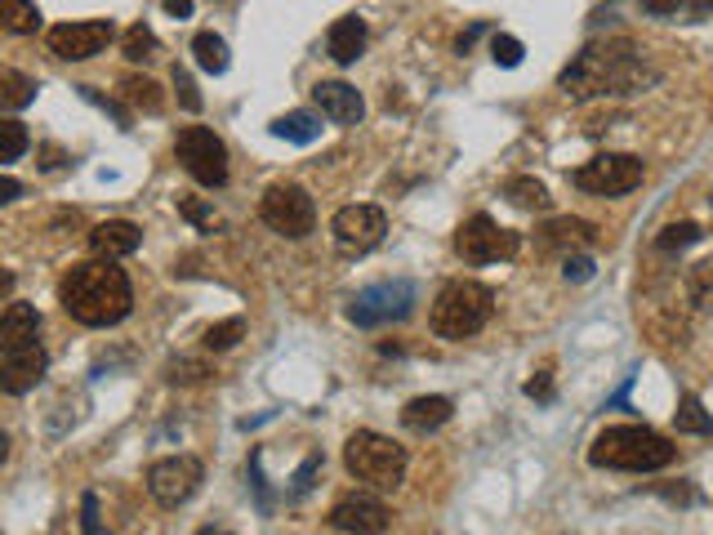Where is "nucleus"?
<instances>
[{"label":"nucleus","instance_id":"a211bd4d","mask_svg":"<svg viewBox=\"0 0 713 535\" xmlns=\"http://www.w3.org/2000/svg\"><path fill=\"white\" fill-rule=\"evenodd\" d=\"M325 50H330V59H334L339 68L356 63V59H362V50H366V23L356 19V14H343V19L330 28Z\"/></svg>","mask_w":713,"mask_h":535},{"label":"nucleus","instance_id":"1a4fd4ad","mask_svg":"<svg viewBox=\"0 0 713 535\" xmlns=\"http://www.w3.org/2000/svg\"><path fill=\"white\" fill-rule=\"evenodd\" d=\"M518 250H522V236L513 228H500L491 214H473L455 232V254L464 263H500V259H513Z\"/></svg>","mask_w":713,"mask_h":535},{"label":"nucleus","instance_id":"f8f14e48","mask_svg":"<svg viewBox=\"0 0 713 535\" xmlns=\"http://www.w3.org/2000/svg\"><path fill=\"white\" fill-rule=\"evenodd\" d=\"M330 232H334V245L343 254H371L389 232V214L380 205H343L334 214Z\"/></svg>","mask_w":713,"mask_h":535},{"label":"nucleus","instance_id":"393cba45","mask_svg":"<svg viewBox=\"0 0 713 535\" xmlns=\"http://www.w3.org/2000/svg\"><path fill=\"white\" fill-rule=\"evenodd\" d=\"M192 54H197V63H201L210 77H223V72H228V46H223V37H214V32H197Z\"/></svg>","mask_w":713,"mask_h":535},{"label":"nucleus","instance_id":"412c9836","mask_svg":"<svg viewBox=\"0 0 713 535\" xmlns=\"http://www.w3.org/2000/svg\"><path fill=\"white\" fill-rule=\"evenodd\" d=\"M451 415H455L451 397H415V402H406V411H402V424H406L411 433H438V428H442Z\"/></svg>","mask_w":713,"mask_h":535},{"label":"nucleus","instance_id":"f257e3e1","mask_svg":"<svg viewBox=\"0 0 713 535\" xmlns=\"http://www.w3.org/2000/svg\"><path fill=\"white\" fill-rule=\"evenodd\" d=\"M660 81V72L646 63V50H637L633 41L615 37V41H589L558 77L566 99H624V94H642Z\"/></svg>","mask_w":713,"mask_h":535},{"label":"nucleus","instance_id":"0eeeda50","mask_svg":"<svg viewBox=\"0 0 713 535\" xmlns=\"http://www.w3.org/2000/svg\"><path fill=\"white\" fill-rule=\"evenodd\" d=\"M174 157L201 188H223L228 183V148L214 130L205 125H183L174 139Z\"/></svg>","mask_w":713,"mask_h":535},{"label":"nucleus","instance_id":"c03bdc74","mask_svg":"<svg viewBox=\"0 0 713 535\" xmlns=\"http://www.w3.org/2000/svg\"><path fill=\"white\" fill-rule=\"evenodd\" d=\"M161 10L170 19H192V0H161Z\"/></svg>","mask_w":713,"mask_h":535},{"label":"nucleus","instance_id":"423d86ee","mask_svg":"<svg viewBox=\"0 0 713 535\" xmlns=\"http://www.w3.org/2000/svg\"><path fill=\"white\" fill-rule=\"evenodd\" d=\"M415 313V282H380V286H366L348 304V322L362 326V331H375V326H389V322H406Z\"/></svg>","mask_w":713,"mask_h":535},{"label":"nucleus","instance_id":"58836bf2","mask_svg":"<svg viewBox=\"0 0 713 535\" xmlns=\"http://www.w3.org/2000/svg\"><path fill=\"white\" fill-rule=\"evenodd\" d=\"M562 277L566 282H589L593 277V259L589 254H566L562 259Z\"/></svg>","mask_w":713,"mask_h":535},{"label":"nucleus","instance_id":"ea45409f","mask_svg":"<svg viewBox=\"0 0 713 535\" xmlns=\"http://www.w3.org/2000/svg\"><path fill=\"white\" fill-rule=\"evenodd\" d=\"M81 526H86L90 535L103 531V522H99V495H94V491H86V499H81Z\"/></svg>","mask_w":713,"mask_h":535},{"label":"nucleus","instance_id":"dca6fc26","mask_svg":"<svg viewBox=\"0 0 713 535\" xmlns=\"http://www.w3.org/2000/svg\"><path fill=\"white\" fill-rule=\"evenodd\" d=\"M312 103L321 108V117H330L334 125H356L366 117V103L348 81H317L312 85Z\"/></svg>","mask_w":713,"mask_h":535},{"label":"nucleus","instance_id":"f03ea898","mask_svg":"<svg viewBox=\"0 0 713 535\" xmlns=\"http://www.w3.org/2000/svg\"><path fill=\"white\" fill-rule=\"evenodd\" d=\"M59 304L72 322L81 326H117L130 317L134 309V291H130V277L125 268H117V259H90V263H77L72 273L59 282Z\"/></svg>","mask_w":713,"mask_h":535},{"label":"nucleus","instance_id":"c9c22d12","mask_svg":"<svg viewBox=\"0 0 713 535\" xmlns=\"http://www.w3.org/2000/svg\"><path fill=\"white\" fill-rule=\"evenodd\" d=\"M205 375H210V366H205V362H188V357H179V362L165 366V380H170V384H201Z\"/></svg>","mask_w":713,"mask_h":535},{"label":"nucleus","instance_id":"4c0bfd02","mask_svg":"<svg viewBox=\"0 0 713 535\" xmlns=\"http://www.w3.org/2000/svg\"><path fill=\"white\" fill-rule=\"evenodd\" d=\"M77 90H81V99H86V103H94V108H103V112H112V117L121 121V130H130V112H125V108H121L117 99H103V94H99L94 85H77Z\"/></svg>","mask_w":713,"mask_h":535},{"label":"nucleus","instance_id":"f3484780","mask_svg":"<svg viewBox=\"0 0 713 535\" xmlns=\"http://www.w3.org/2000/svg\"><path fill=\"white\" fill-rule=\"evenodd\" d=\"M139 245H143V228L130 223V219H108V223L90 228V250H94L99 259H125V254H134Z\"/></svg>","mask_w":713,"mask_h":535},{"label":"nucleus","instance_id":"ddd939ff","mask_svg":"<svg viewBox=\"0 0 713 535\" xmlns=\"http://www.w3.org/2000/svg\"><path fill=\"white\" fill-rule=\"evenodd\" d=\"M112 37H117L112 19H94V23H59V28H50L46 41H50V54H59L63 63H86V59L103 54L112 46Z\"/></svg>","mask_w":713,"mask_h":535},{"label":"nucleus","instance_id":"bb28decb","mask_svg":"<svg viewBox=\"0 0 713 535\" xmlns=\"http://www.w3.org/2000/svg\"><path fill=\"white\" fill-rule=\"evenodd\" d=\"M121 94H125L134 108H143V112H161V108H165V94H161L157 81H148V77H125V81H121Z\"/></svg>","mask_w":713,"mask_h":535},{"label":"nucleus","instance_id":"2f4dec72","mask_svg":"<svg viewBox=\"0 0 713 535\" xmlns=\"http://www.w3.org/2000/svg\"><path fill=\"white\" fill-rule=\"evenodd\" d=\"M677 433H713V415H704L700 397H682L677 402Z\"/></svg>","mask_w":713,"mask_h":535},{"label":"nucleus","instance_id":"4be33fe9","mask_svg":"<svg viewBox=\"0 0 713 535\" xmlns=\"http://www.w3.org/2000/svg\"><path fill=\"white\" fill-rule=\"evenodd\" d=\"M272 134H277V139H285V143L308 148V143H317V139H321V121H317L312 112H285V117H277V121H272Z\"/></svg>","mask_w":713,"mask_h":535},{"label":"nucleus","instance_id":"c756f323","mask_svg":"<svg viewBox=\"0 0 713 535\" xmlns=\"http://www.w3.org/2000/svg\"><path fill=\"white\" fill-rule=\"evenodd\" d=\"M23 152H28V130H23V121L6 117V121H0V161L14 165Z\"/></svg>","mask_w":713,"mask_h":535},{"label":"nucleus","instance_id":"20e7f679","mask_svg":"<svg viewBox=\"0 0 713 535\" xmlns=\"http://www.w3.org/2000/svg\"><path fill=\"white\" fill-rule=\"evenodd\" d=\"M406 446H398L393 437L384 433H371V428H356L348 442H343V468L356 477V482H366L375 491H398L402 477H406Z\"/></svg>","mask_w":713,"mask_h":535},{"label":"nucleus","instance_id":"a19ab883","mask_svg":"<svg viewBox=\"0 0 713 535\" xmlns=\"http://www.w3.org/2000/svg\"><path fill=\"white\" fill-rule=\"evenodd\" d=\"M526 397H535V402H553V375H549V371H540L535 380H526Z\"/></svg>","mask_w":713,"mask_h":535},{"label":"nucleus","instance_id":"09e8293b","mask_svg":"<svg viewBox=\"0 0 713 535\" xmlns=\"http://www.w3.org/2000/svg\"><path fill=\"white\" fill-rule=\"evenodd\" d=\"M709 210H713V196H709Z\"/></svg>","mask_w":713,"mask_h":535},{"label":"nucleus","instance_id":"a18cd8bd","mask_svg":"<svg viewBox=\"0 0 713 535\" xmlns=\"http://www.w3.org/2000/svg\"><path fill=\"white\" fill-rule=\"evenodd\" d=\"M482 32H486V23H478V28H469V32H464V37L455 41V50H460V54H469V50H473V41H478Z\"/></svg>","mask_w":713,"mask_h":535},{"label":"nucleus","instance_id":"79ce46f5","mask_svg":"<svg viewBox=\"0 0 713 535\" xmlns=\"http://www.w3.org/2000/svg\"><path fill=\"white\" fill-rule=\"evenodd\" d=\"M317 468H321V455H308V460H303V468L294 473V491H290V495H303V491L312 486V477H317Z\"/></svg>","mask_w":713,"mask_h":535},{"label":"nucleus","instance_id":"5701e85b","mask_svg":"<svg viewBox=\"0 0 713 535\" xmlns=\"http://www.w3.org/2000/svg\"><path fill=\"white\" fill-rule=\"evenodd\" d=\"M504 196H509L518 210H549V205H553L549 188H544L540 179H531V174H513V179L504 183Z\"/></svg>","mask_w":713,"mask_h":535},{"label":"nucleus","instance_id":"4468645a","mask_svg":"<svg viewBox=\"0 0 713 535\" xmlns=\"http://www.w3.org/2000/svg\"><path fill=\"white\" fill-rule=\"evenodd\" d=\"M330 531H356V535H380L393 526V513L375 499V495H343L330 517H325Z\"/></svg>","mask_w":713,"mask_h":535},{"label":"nucleus","instance_id":"6e6552de","mask_svg":"<svg viewBox=\"0 0 713 535\" xmlns=\"http://www.w3.org/2000/svg\"><path fill=\"white\" fill-rule=\"evenodd\" d=\"M259 219L272 232L290 236V241H303L317 228V205H312V196L299 183H272L263 192V201H259Z\"/></svg>","mask_w":713,"mask_h":535},{"label":"nucleus","instance_id":"9d476101","mask_svg":"<svg viewBox=\"0 0 713 535\" xmlns=\"http://www.w3.org/2000/svg\"><path fill=\"white\" fill-rule=\"evenodd\" d=\"M642 174H646V165L633 152H602L575 170V188L593 192V196H624L642 183Z\"/></svg>","mask_w":713,"mask_h":535},{"label":"nucleus","instance_id":"aec40b11","mask_svg":"<svg viewBox=\"0 0 713 535\" xmlns=\"http://www.w3.org/2000/svg\"><path fill=\"white\" fill-rule=\"evenodd\" d=\"M597 241V228L584 223V219H553L540 228V245L544 250H580V245H593Z\"/></svg>","mask_w":713,"mask_h":535},{"label":"nucleus","instance_id":"9b49d317","mask_svg":"<svg viewBox=\"0 0 713 535\" xmlns=\"http://www.w3.org/2000/svg\"><path fill=\"white\" fill-rule=\"evenodd\" d=\"M201 482H205V468H201L197 455H170V460H157L148 468V491H152V499L161 508L188 504L201 491Z\"/></svg>","mask_w":713,"mask_h":535},{"label":"nucleus","instance_id":"de8ad7c7","mask_svg":"<svg viewBox=\"0 0 713 535\" xmlns=\"http://www.w3.org/2000/svg\"><path fill=\"white\" fill-rule=\"evenodd\" d=\"M686 6H691V14H695V19H704V14L713 10V0H686Z\"/></svg>","mask_w":713,"mask_h":535},{"label":"nucleus","instance_id":"c85d7f7f","mask_svg":"<svg viewBox=\"0 0 713 535\" xmlns=\"http://www.w3.org/2000/svg\"><path fill=\"white\" fill-rule=\"evenodd\" d=\"M704 232H700V223H691V219H682V223H669L660 236H655V250L660 254H677V250H686V245H695Z\"/></svg>","mask_w":713,"mask_h":535},{"label":"nucleus","instance_id":"2eb2a0df","mask_svg":"<svg viewBox=\"0 0 713 535\" xmlns=\"http://www.w3.org/2000/svg\"><path fill=\"white\" fill-rule=\"evenodd\" d=\"M46 366H50V357H46L41 340H37V344H23V349H0V388H6L10 397H19V393H28V388L41 384Z\"/></svg>","mask_w":713,"mask_h":535},{"label":"nucleus","instance_id":"a878e982","mask_svg":"<svg viewBox=\"0 0 713 535\" xmlns=\"http://www.w3.org/2000/svg\"><path fill=\"white\" fill-rule=\"evenodd\" d=\"M686 295L700 313H713V259L686 268Z\"/></svg>","mask_w":713,"mask_h":535},{"label":"nucleus","instance_id":"e433bc0d","mask_svg":"<svg viewBox=\"0 0 713 535\" xmlns=\"http://www.w3.org/2000/svg\"><path fill=\"white\" fill-rule=\"evenodd\" d=\"M522 54H526V50H522V41H518V37H504V32H500V37L491 41V59H495L500 68H518V63H522Z\"/></svg>","mask_w":713,"mask_h":535},{"label":"nucleus","instance_id":"cd10ccee","mask_svg":"<svg viewBox=\"0 0 713 535\" xmlns=\"http://www.w3.org/2000/svg\"><path fill=\"white\" fill-rule=\"evenodd\" d=\"M41 28V10H37V0H6V32L14 37H28Z\"/></svg>","mask_w":713,"mask_h":535},{"label":"nucleus","instance_id":"6ab92c4d","mask_svg":"<svg viewBox=\"0 0 713 535\" xmlns=\"http://www.w3.org/2000/svg\"><path fill=\"white\" fill-rule=\"evenodd\" d=\"M41 340V313L32 304H10L0 317V349H23Z\"/></svg>","mask_w":713,"mask_h":535},{"label":"nucleus","instance_id":"473e14b6","mask_svg":"<svg viewBox=\"0 0 713 535\" xmlns=\"http://www.w3.org/2000/svg\"><path fill=\"white\" fill-rule=\"evenodd\" d=\"M241 335H245V322H241V317H228V322L210 326V331L201 335V344H205L210 353H223V349H232V344H237Z\"/></svg>","mask_w":713,"mask_h":535},{"label":"nucleus","instance_id":"7ed1b4c3","mask_svg":"<svg viewBox=\"0 0 713 535\" xmlns=\"http://www.w3.org/2000/svg\"><path fill=\"white\" fill-rule=\"evenodd\" d=\"M673 460H677V446L646 424L602 428L589 446L593 468H620V473H655V468H669Z\"/></svg>","mask_w":713,"mask_h":535},{"label":"nucleus","instance_id":"7c9ffc66","mask_svg":"<svg viewBox=\"0 0 713 535\" xmlns=\"http://www.w3.org/2000/svg\"><path fill=\"white\" fill-rule=\"evenodd\" d=\"M121 50H125V59H130V63H148V59H157V32L139 23V28H130V32H125Z\"/></svg>","mask_w":713,"mask_h":535},{"label":"nucleus","instance_id":"72a5a7b5","mask_svg":"<svg viewBox=\"0 0 713 535\" xmlns=\"http://www.w3.org/2000/svg\"><path fill=\"white\" fill-rule=\"evenodd\" d=\"M174 94H179V108H183V112H201V103H205L201 90H197V81H192V72L179 68V63H174Z\"/></svg>","mask_w":713,"mask_h":535},{"label":"nucleus","instance_id":"37998d69","mask_svg":"<svg viewBox=\"0 0 713 535\" xmlns=\"http://www.w3.org/2000/svg\"><path fill=\"white\" fill-rule=\"evenodd\" d=\"M677 6H682V0H642V10H646V14H655V19L677 14Z\"/></svg>","mask_w":713,"mask_h":535},{"label":"nucleus","instance_id":"f704fd0d","mask_svg":"<svg viewBox=\"0 0 713 535\" xmlns=\"http://www.w3.org/2000/svg\"><path fill=\"white\" fill-rule=\"evenodd\" d=\"M179 214L183 219H192L197 228H205V232H214L219 228V214L205 205V201H197V196H179Z\"/></svg>","mask_w":713,"mask_h":535},{"label":"nucleus","instance_id":"39448f33","mask_svg":"<svg viewBox=\"0 0 713 535\" xmlns=\"http://www.w3.org/2000/svg\"><path fill=\"white\" fill-rule=\"evenodd\" d=\"M495 313V295L482 282H451L438 300H433V335L438 340H469L478 335Z\"/></svg>","mask_w":713,"mask_h":535},{"label":"nucleus","instance_id":"b1692460","mask_svg":"<svg viewBox=\"0 0 713 535\" xmlns=\"http://www.w3.org/2000/svg\"><path fill=\"white\" fill-rule=\"evenodd\" d=\"M32 99H37V81H28V77H23V72H14V68L0 72V103H6V112L28 108Z\"/></svg>","mask_w":713,"mask_h":535},{"label":"nucleus","instance_id":"49530a36","mask_svg":"<svg viewBox=\"0 0 713 535\" xmlns=\"http://www.w3.org/2000/svg\"><path fill=\"white\" fill-rule=\"evenodd\" d=\"M23 188H19V179L14 174H6V179H0V201H14Z\"/></svg>","mask_w":713,"mask_h":535}]
</instances>
